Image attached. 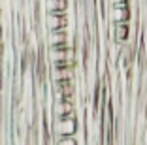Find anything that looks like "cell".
<instances>
[{
    "label": "cell",
    "instance_id": "1",
    "mask_svg": "<svg viewBox=\"0 0 147 145\" xmlns=\"http://www.w3.org/2000/svg\"><path fill=\"white\" fill-rule=\"evenodd\" d=\"M78 130V123L74 119V115H66V117H61L59 123H57V132L61 136H74Z\"/></svg>",
    "mask_w": 147,
    "mask_h": 145
},
{
    "label": "cell",
    "instance_id": "2",
    "mask_svg": "<svg viewBox=\"0 0 147 145\" xmlns=\"http://www.w3.org/2000/svg\"><path fill=\"white\" fill-rule=\"evenodd\" d=\"M45 6H47V11H64L68 2L66 0H45Z\"/></svg>",
    "mask_w": 147,
    "mask_h": 145
},
{
    "label": "cell",
    "instance_id": "3",
    "mask_svg": "<svg viewBox=\"0 0 147 145\" xmlns=\"http://www.w3.org/2000/svg\"><path fill=\"white\" fill-rule=\"evenodd\" d=\"M115 36H117L119 42H125V40L128 38V25H126V23H117Z\"/></svg>",
    "mask_w": 147,
    "mask_h": 145
},
{
    "label": "cell",
    "instance_id": "4",
    "mask_svg": "<svg viewBox=\"0 0 147 145\" xmlns=\"http://www.w3.org/2000/svg\"><path fill=\"white\" fill-rule=\"evenodd\" d=\"M49 42H51V45H57V43H64V42H66V34H64V30H51Z\"/></svg>",
    "mask_w": 147,
    "mask_h": 145
},
{
    "label": "cell",
    "instance_id": "5",
    "mask_svg": "<svg viewBox=\"0 0 147 145\" xmlns=\"http://www.w3.org/2000/svg\"><path fill=\"white\" fill-rule=\"evenodd\" d=\"M57 145H78L74 136H61V140L57 141Z\"/></svg>",
    "mask_w": 147,
    "mask_h": 145
}]
</instances>
